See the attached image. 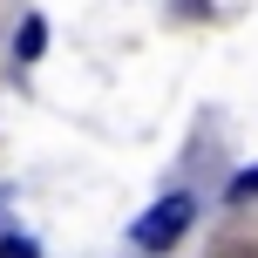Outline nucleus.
<instances>
[{"label": "nucleus", "mask_w": 258, "mask_h": 258, "mask_svg": "<svg viewBox=\"0 0 258 258\" xmlns=\"http://www.w3.org/2000/svg\"><path fill=\"white\" fill-rule=\"evenodd\" d=\"M245 197H258V170H238L231 177V204H245Z\"/></svg>", "instance_id": "obj_3"}, {"label": "nucleus", "mask_w": 258, "mask_h": 258, "mask_svg": "<svg viewBox=\"0 0 258 258\" xmlns=\"http://www.w3.org/2000/svg\"><path fill=\"white\" fill-rule=\"evenodd\" d=\"M190 218H197L190 197H156V204L136 218V245H143V251H170L183 231H190Z\"/></svg>", "instance_id": "obj_1"}, {"label": "nucleus", "mask_w": 258, "mask_h": 258, "mask_svg": "<svg viewBox=\"0 0 258 258\" xmlns=\"http://www.w3.org/2000/svg\"><path fill=\"white\" fill-rule=\"evenodd\" d=\"M41 48H48V21H41V14H27L21 34H14V54H21V61H34Z\"/></svg>", "instance_id": "obj_2"}, {"label": "nucleus", "mask_w": 258, "mask_h": 258, "mask_svg": "<svg viewBox=\"0 0 258 258\" xmlns=\"http://www.w3.org/2000/svg\"><path fill=\"white\" fill-rule=\"evenodd\" d=\"M0 258H34V245L27 238H0Z\"/></svg>", "instance_id": "obj_4"}]
</instances>
